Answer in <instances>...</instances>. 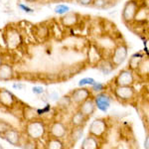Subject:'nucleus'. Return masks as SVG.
I'll return each instance as SVG.
<instances>
[{"instance_id":"7","label":"nucleus","mask_w":149,"mask_h":149,"mask_svg":"<svg viewBox=\"0 0 149 149\" xmlns=\"http://www.w3.org/2000/svg\"><path fill=\"white\" fill-rule=\"evenodd\" d=\"M138 4L135 1H129L125 4L122 11V18L125 22H131L132 20H134L135 14L138 10Z\"/></svg>"},{"instance_id":"28","label":"nucleus","mask_w":149,"mask_h":149,"mask_svg":"<svg viewBox=\"0 0 149 149\" xmlns=\"http://www.w3.org/2000/svg\"><path fill=\"white\" fill-rule=\"evenodd\" d=\"M32 91L35 95H42V93H44V88H43V86H34V88H32Z\"/></svg>"},{"instance_id":"3","label":"nucleus","mask_w":149,"mask_h":149,"mask_svg":"<svg viewBox=\"0 0 149 149\" xmlns=\"http://www.w3.org/2000/svg\"><path fill=\"white\" fill-rule=\"evenodd\" d=\"M127 47L124 45H119L114 49L113 53L111 55V63L113 64L114 67L120 66L125 62L126 58H127Z\"/></svg>"},{"instance_id":"1","label":"nucleus","mask_w":149,"mask_h":149,"mask_svg":"<svg viewBox=\"0 0 149 149\" xmlns=\"http://www.w3.org/2000/svg\"><path fill=\"white\" fill-rule=\"evenodd\" d=\"M28 136L31 139H40L43 137L46 132V127L43 121L41 120H31L26 126Z\"/></svg>"},{"instance_id":"31","label":"nucleus","mask_w":149,"mask_h":149,"mask_svg":"<svg viewBox=\"0 0 149 149\" xmlns=\"http://www.w3.org/2000/svg\"><path fill=\"white\" fill-rule=\"evenodd\" d=\"M148 142H149V138L146 137V140H145V142H144V146H145L146 148H148Z\"/></svg>"},{"instance_id":"32","label":"nucleus","mask_w":149,"mask_h":149,"mask_svg":"<svg viewBox=\"0 0 149 149\" xmlns=\"http://www.w3.org/2000/svg\"><path fill=\"white\" fill-rule=\"evenodd\" d=\"M13 88H23V86L21 85V84H19V85L15 84V85H13Z\"/></svg>"},{"instance_id":"35","label":"nucleus","mask_w":149,"mask_h":149,"mask_svg":"<svg viewBox=\"0 0 149 149\" xmlns=\"http://www.w3.org/2000/svg\"><path fill=\"white\" fill-rule=\"evenodd\" d=\"M1 64H2V59L0 58V65H1Z\"/></svg>"},{"instance_id":"21","label":"nucleus","mask_w":149,"mask_h":149,"mask_svg":"<svg viewBox=\"0 0 149 149\" xmlns=\"http://www.w3.org/2000/svg\"><path fill=\"white\" fill-rule=\"evenodd\" d=\"M81 135H83V126L74 127L73 131H72V138H73V140H79L81 137Z\"/></svg>"},{"instance_id":"19","label":"nucleus","mask_w":149,"mask_h":149,"mask_svg":"<svg viewBox=\"0 0 149 149\" xmlns=\"http://www.w3.org/2000/svg\"><path fill=\"white\" fill-rule=\"evenodd\" d=\"M114 69L113 64L111 63V61H107V60H103L98 64V70L102 71L104 74H109L112 72V70Z\"/></svg>"},{"instance_id":"24","label":"nucleus","mask_w":149,"mask_h":149,"mask_svg":"<svg viewBox=\"0 0 149 149\" xmlns=\"http://www.w3.org/2000/svg\"><path fill=\"white\" fill-rule=\"evenodd\" d=\"M109 2V0H93L92 4L97 8H104V7H107Z\"/></svg>"},{"instance_id":"6","label":"nucleus","mask_w":149,"mask_h":149,"mask_svg":"<svg viewBox=\"0 0 149 149\" xmlns=\"http://www.w3.org/2000/svg\"><path fill=\"white\" fill-rule=\"evenodd\" d=\"M134 76L131 70H123L115 78L116 86H133Z\"/></svg>"},{"instance_id":"23","label":"nucleus","mask_w":149,"mask_h":149,"mask_svg":"<svg viewBox=\"0 0 149 149\" xmlns=\"http://www.w3.org/2000/svg\"><path fill=\"white\" fill-rule=\"evenodd\" d=\"M95 83V79H93V78H85V79H81V80L79 81V86H93Z\"/></svg>"},{"instance_id":"18","label":"nucleus","mask_w":149,"mask_h":149,"mask_svg":"<svg viewBox=\"0 0 149 149\" xmlns=\"http://www.w3.org/2000/svg\"><path fill=\"white\" fill-rule=\"evenodd\" d=\"M78 22V15L76 13H66V16L62 18V23L65 26H74Z\"/></svg>"},{"instance_id":"8","label":"nucleus","mask_w":149,"mask_h":149,"mask_svg":"<svg viewBox=\"0 0 149 149\" xmlns=\"http://www.w3.org/2000/svg\"><path fill=\"white\" fill-rule=\"evenodd\" d=\"M90 97H91L90 91L86 88H78V90H74V92H72V95L70 97H71L72 102L80 105L81 102H84L88 98H90Z\"/></svg>"},{"instance_id":"15","label":"nucleus","mask_w":149,"mask_h":149,"mask_svg":"<svg viewBox=\"0 0 149 149\" xmlns=\"http://www.w3.org/2000/svg\"><path fill=\"white\" fill-rule=\"evenodd\" d=\"M98 145H100V143H98L97 137L93 135H90L84 139L81 147L83 149H97L100 147Z\"/></svg>"},{"instance_id":"26","label":"nucleus","mask_w":149,"mask_h":149,"mask_svg":"<svg viewBox=\"0 0 149 149\" xmlns=\"http://www.w3.org/2000/svg\"><path fill=\"white\" fill-rule=\"evenodd\" d=\"M9 128H11V126L9 125L7 122L0 120V135H2V134H3L4 132H5L7 129H9Z\"/></svg>"},{"instance_id":"11","label":"nucleus","mask_w":149,"mask_h":149,"mask_svg":"<svg viewBox=\"0 0 149 149\" xmlns=\"http://www.w3.org/2000/svg\"><path fill=\"white\" fill-rule=\"evenodd\" d=\"M79 110L83 112L86 117H90L91 115H93L95 110V102H93V98L90 97L84 102H81L80 104V107H79Z\"/></svg>"},{"instance_id":"29","label":"nucleus","mask_w":149,"mask_h":149,"mask_svg":"<svg viewBox=\"0 0 149 149\" xmlns=\"http://www.w3.org/2000/svg\"><path fill=\"white\" fill-rule=\"evenodd\" d=\"M19 8L22 9V10H23L24 12H26V13H32V12L34 11L32 8H30V7L24 5V4H19Z\"/></svg>"},{"instance_id":"2","label":"nucleus","mask_w":149,"mask_h":149,"mask_svg":"<svg viewBox=\"0 0 149 149\" xmlns=\"http://www.w3.org/2000/svg\"><path fill=\"white\" fill-rule=\"evenodd\" d=\"M93 102H95V107H97L100 111L107 112L111 104V97L109 93L100 92L95 97Z\"/></svg>"},{"instance_id":"5","label":"nucleus","mask_w":149,"mask_h":149,"mask_svg":"<svg viewBox=\"0 0 149 149\" xmlns=\"http://www.w3.org/2000/svg\"><path fill=\"white\" fill-rule=\"evenodd\" d=\"M107 129V125L105 120H103V119H95L90 125V134L100 138L105 133Z\"/></svg>"},{"instance_id":"36","label":"nucleus","mask_w":149,"mask_h":149,"mask_svg":"<svg viewBox=\"0 0 149 149\" xmlns=\"http://www.w3.org/2000/svg\"><path fill=\"white\" fill-rule=\"evenodd\" d=\"M0 149H2V146L1 145H0Z\"/></svg>"},{"instance_id":"12","label":"nucleus","mask_w":149,"mask_h":149,"mask_svg":"<svg viewBox=\"0 0 149 149\" xmlns=\"http://www.w3.org/2000/svg\"><path fill=\"white\" fill-rule=\"evenodd\" d=\"M14 102H15V98H14V95H12V93L7 90L0 91V103L2 105L10 107L14 104Z\"/></svg>"},{"instance_id":"10","label":"nucleus","mask_w":149,"mask_h":149,"mask_svg":"<svg viewBox=\"0 0 149 149\" xmlns=\"http://www.w3.org/2000/svg\"><path fill=\"white\" fill-rule=\"evenodd\" d=\"M3 138L5 139L8 143H10L11 145L17 146L19 144V141H20V134L19 132L16 130V129L13 128H9L2 134Z\"/></svg>"},{"instance_id":"16","label":"nucleus","mask_w":149,"mask_h":149,"mask_svg":"<svg viewBox=\"0 0 149 149\" xmlns=\"http://www.w3.org/2000/svg\"><path fill=\"white\" fill-rule=\"evenodd\" d=\"M88 117H86L83 112H81L80 110H78V111L73 115V117H72V120H71L72 125L74 127H78V126L84 127L86 120H88Z\"/></svg>"},{"instance_id":"22","label":"nucleus","mask_w":149,"mask_h":149,"mask_svg":"<svg viewBox=\"0 0 149 149\" xmlns=\"http://www.w3.org/2000/svg\"><path fill=\"white\" fill-rule=\"evenodd\" d=\"M55 12L59 15H65L66 13L70 12V7L68 5H65V4H59L55 7Z\"/></svg>"},{"instance_id":"13","label":"nucleus","mask_w":149,"mask_h":149,"mask_svg":"<svg viewBox=\"0 0 149 149\" xmlns=\"http://www.w3.org/2000/svg\"><path fill=\"white\" fill-rule=\"evenodd\" d=\"M13 78V69L8 64L0 65V80L9 81Z\"/></svg>"},{"instance_id":"30","label":"nucleus","mask_w":149,"mask_h":149,"mask_svg":"<svg viewBox=\"0 0 149 149\" xmlns=\"http://www.w3.org/2000/svg\"><path fill=\"white\" fill-rule=\"evenodd\" d=\"M79 4L81 5H84V6H88V5H91L93 2V0H76Z\"/></svg>"},{"instance_id":"9","label":"nucleus","mask_w":149,"mask_h":149,"mask_svg":"<svg viewBox=\"0 0 149 149\" xmlns=\"http://www.w3.org/2000/svg\"><path fill=\"white\" fill-rule=\"evenodd\" d=\"M67 132H68L67 127L62 122H55L50 128V135H51V137L55 138H64L67 135Z\"/></svg>"},{"instance_id":"20","label":"nucleus","mask_w":149,"mask_h":149,"mask_svg":"<svg viewBox=\"0 0 149 149\" xmlns=\"http://www.w3.org/2000/svg\"><path fill=\"white\" fill-rule=\"evenodd\" d=\"M48 148L51 149H62L64 148L63 146V142L60 140L59 138H55V137H51L48 142Z\"/></svg>"},{"instance_id":"27","label":"nucleus","mask_w":149,"mask_h":149,"mask_svg":"<svg viewBox=\"0 0 149 149\" xmlns=\"http://www.w3.org/2000/svg\"><path fill=\"white\" fill-rule=\"evenodd\" d=\"M50 110H51V105H50V104H46V107H45L44 109L36 110V113H37L38 115H43V114H45V113H48V112H50Z\"/></svg>"},{"instance_id":"17","label":"nucleus","mask_w":149,"mask_h":149,"mask_svg":"<svg viewBox=\"0 0 149 149\" xmlns=\"http://www.w3.org/2000/svg\"><path fill=\"white\" fill-rule=\"evenodd\" d=\"M144 55L141 54V53H135L133 54L129 60V67H130V70H137V68L140 65L141 61L143 60Z\"/></svg>"},{"instance_id":"4","label":"nucleus","mask_w":149,"mask_h":149,"mask_svg":"<svg viewBox=\"0 0 149 149\" xmlns=\"http://www.w3.org/2000/svg\"><path fill=\"white\" fill-rule=\"evenodd\" d=\"M134 88L132 86H116L114 90V95L117 98L120 100L126 102L130 100L134 97Z\"/></svg>"},{"instance_id":"33","label":"nucleus","mask_w":149,"mask_h":149,"mask_svg":"<svg viewBox=\"0 0 149 149\" xmlns=\"http://www.w3.org/2000/svg\"><path fill=\"white\" fill-rule=\"evenodd\" d=\"M144 52L146 53V56L148 57V48H147V46H144Z\"/></svg>"},{"instance_id":"14","label":"nucleus","mask_w":149,"mask_h":149,"mask_svg":"<svg viewBox=\"0 0 149 149\" xmlns=\"http://www.w3.org/2000/svg\"><path fill=\"white\" fill-rule=\"evenodd\" d=\"M6 43L10 48H17L21 43V37L16 31H10L7 35Z\"/></svg>"},{"instance_id":"25","label":"nucleus","mask_w":149,"mask_h":149,"mask_svg":"<svg viewBox=\"0 0 149 149\" xmlns=\"http://www.w3.org/2000/svg\"><path fill=\"white\" fill-rule=\"evenodd\" d=\"M104 90V85L102 83H97L95 81V84L92 86V91L93 92H95V93H100Z\"/></svg>"},{"instance_id":"34","label":"nucleus","mask_w":149,"mask_h":149,"mask_svg":"<svg viewBox=\"0 0 149 149\" xmlns=\"http://www.w3.org/2000/svg\"><path fill=\"white\" fill-rule=\"evenodd\" d=\"M26 1H28V2H34V1H36V0H26Z\"/></svg>"}]
</instances>
